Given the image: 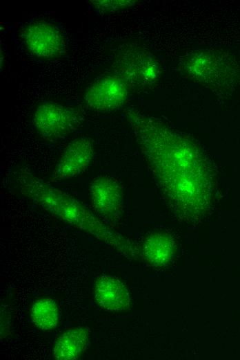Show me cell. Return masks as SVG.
<instances>
[{
    "label": "cell",
    "mask_w": 240,
    "mask_h": 360,
    "mask_svg": "<svg viewBox=\"0 0 240 360\" xmlns=\"http://www.w3.org/2000/svg\"><path fill=\"white\" fill-rule=\"evenodd\" d=\"M14 186L21 195L61 221L117 249L128 258H138L139 251L131 242L112 230L79 200L52 186L28 169L19 168L14 171Z\"/></svg>",
    "instance_id": "6da1fadb"
},
{
    "label": "cell",
    "mask_w": 240,
    "mask_h": 360,
    "mask_svg": "<svg viewBox=\"0 0 240 360\" xmlns=\"http://www.w3.org/2000/svg\"><path fill=\"white\" fill-rule=\"evenodd\" d=\"M179 71L188 79L220 93L232 88L239 76V67L228 53L215 49H197L180 57Z\"/></svg>",
    "instance_id": "7a4b0ae2"
},
{
    "label": "cell",
    "mask_w": 240,
    "mask_h": 360,
    "mask_svg": "<svg viewBox=\"0 0 240 360\" xmlns=\"http://www.w3.org/2000/svg\"><path fill=\"white\" fill-rule=\"evenodd\" d=\"M114 74L121 78L130 89L146 90L154 87L161 75V66L147 48L136 43H126L118 48L112 63Z\"/></svg>",
    "instance_id": "3957f363"
},
{
    "label": "cell",
    "mask_w": 240,
    "mask_h": 360,
    "mask_svg": "<svg viewBox=\"0 0 240 360\" xmlns=\"http://www.w3.org/2000/svg\"><path fill=\"white\" fill-rule=\"evenodd\" d=\"M83 120L81 112L54 102H45L35 109L32 122L46 141L64 139L74 132Z\"/></svg>",
    "instance_id": "277c9868"
},
{
    "label": "cell",
    "mask_w": 240,
    "mask_h": 360,
    "mask_svg": "<svg viewBox=\"0 0 240 360\" xmlns=\"http://www.w3.org/2000/svg\"><path fill=\"white\" fill-rule=\"evenodd\" d=\"M21 38L26 48L39 58H58L67 51L66 40L61 30L44 20L30 22L21 30Z\"/></svg>",
    "instance_id": "5b68a950"
},
{
    "label": "cell",
    "mask_w": 240,
    "mask_h": 360,
    "mask_svg": "<svg viewBox=\"0 0 240 360\" xmlns=\"http://www.w3.org/2000/svg\"><path fill=\"white\" fill-rule=\"evenodd\" d=\"M130 88L115 74L103 76L86 89L83 101L89 109L97 112L112 111L121 107L129 96Z\"/></svg>",
    "instance_id": "8992f818"
},
{
    "label": "cell",
    "mask_w": 240,
    "mask_h": 360,
    "mask_svg": "<svg viewBox=\"0 0 240 360\" xmlns=\"http://www.w3.org/2000/svg\"><path fill=\"white\" fill-rule=\"evenodd\" d=\"M94 155L92 138L81 137L70 142L62 150L50 177V182H59L76 177L88 168Z\"/></svg>",
    "instance_id": "52a82bcc"
},
{
    "label": "cell",
    "mask_w": 240,
    "mask_h": 360,
    "mask_svg": "<svg viewBox=\"0 0 240 360\" xmlns=\"http://www.w3.org/2000/svg\"><path fill=\"white\" fill-rule=\"evenodd\" d=\"M91 205L106 223L116 224L122 215L123 195L121 188L114 179L100 176L89 185Z\"/></svg>",
    "instance_id": "ba28073f"
},
{
    "label": "cell",
    "mask_w": 240,
    "mask_h": 360,
    "mask_svg": "<svg viewBox=\"0 0 240 360\" xmlns=\"http://www.w3.org/2000/svg\"><path fill=\"white\" fill-rule=\"evenodd\" d=\"M94 298L97 305L110 312H124L130 309L131 298L125 284L108 275L97 278L94 286Z\"/></svg>",
    "instance_id": "9c48e42d"
},
{
    "label": "cell",
    "mask_w": 240,
    "mask_h": 360,
    "mask_svg": "<svg viewBox=\"0 0 240 360\" xmlns=\"http://www.w3.org/2000/svg\"><path fill=\"white\" fill-rule=\"evenodd\" d=\"M90 330L88 326L66 330L56 339L52 357L56 360H76L87 350L90 344Z\"/></svg>",
    "instance_id": "30bf717a"
},
{
    "label": "cell",
    "mask_w": 240,
    "mask_h": 360,
    "mask_svg": "<svg viewBox=\"0 0 240 360\" xmlns=\"http://www.w3.org/2000/svg\"><path fill=\"white\" fill-rule=\"evenodd\" d=\"M173 242L168 235L157 233L149 235L143 242L142 255L150 264H166L173 253Z\"/></svg>",
    "instance_id": "8fae6325"
},
{
    "label": "cell",
    "mask_w": 240,
    "mask_h": 360,
    "mask_svg": "<svg viewBox=\"0 0 240 360\" xmlns=\"http://www.w3.org/2000/svg\"><path fill=\"white\" fill-rule=\"evenodd\" d=\"M30 315L32 323L43 331L54 329L59 319L58 305L49 297L36 300L32 305Z\"/></svg>",
    "instance_id": "7c38bea8"
},
{
    "label": "cell",
    "mask_w": 240,
    "mask_h": 360,
    "mask_svg": "<svg viewBox=\"0 0 240 360\" xmlns=\"http://www.w3.org/2000/svg\"><path fill=\"white\" fill-rule=\"evenodd\" d=\"M94 9L101 13H110L132 7L136 1L131 0H92L90 1Z\"/></svg>",
    "instance_id": "4fadbf2b"
}]
</instances>
